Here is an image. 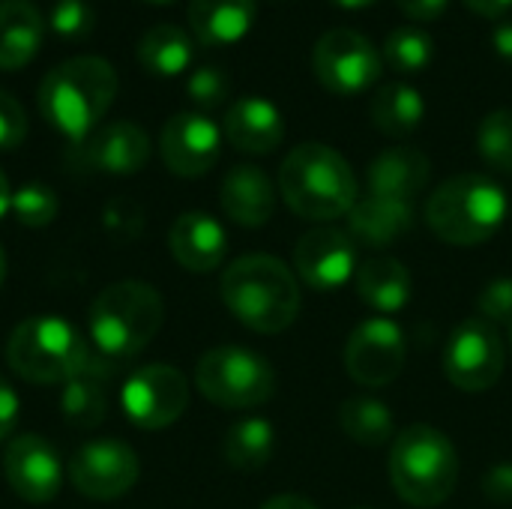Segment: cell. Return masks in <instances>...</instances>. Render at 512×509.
<instances>
[{
    "mask_svg": "<svg viewBox=\"0 0 512 509\" xmlns=\"http://www.w3.org/2000/svg\"><path fill=\"white\" fill-rule=\"evenodd\" d=\"M117 72L105 57L81 54L57 63L39 84L42 117L69 141L84 144L117 99Z\"/></svg>",
    "mask_w": 512,
    "mask_h": 509,
    "instance_id": "6da1fadb",
    "label": "cell"
},
{
    "mask_svg": "<svg viewBox=\"0 0 512 509\" xmlns=\"http://www.w3.org/2000/svg\"><path fill=\"white\" fill-rule=\"evenodd\" d=\"M165 303L147 282L126 279L99 291L90 306V342L93 357L105 369L135 360L159 333Z\"/></svg>",
    "mask_w": 512,
    "mask_h": 509,
    "instance_id": "7a4b0ae2",
    "label": "cell"
},
{
    "mask_svg": "<svg viewBox=\"0 0 512 509\" xmlns=\"http://www.w3.org/2000/svg\"><path fill=\"white\" fill-rule=\"evenodd\" d=\"M279 192L285 204L312 222L348 216L360 198L351 162L330 144H297L279 168Z\"/></svg>",
    "mask_w": 512,
    "mask_h": 509,
    "instance_id": "3957f363",
    "label": "cell"
},
{
    "mask_svg": "<svg viewBox=\"0 0 512 509\" xmlns=\"http://www.w3.org/2000/svg\"><path fill=\"white\" fill-rule=\"evenodd\" d=\"M222 300L228 312L255 333H282L297 321L300 288L279 258L243 255L222 273Z\"/></svg>",
    "mask_w": 512,
    "mask_h": 509,
    "instance_id": "277c9868",
    "label": "cell"
},
{
    "mask_svg": "<svg viewBox=\"0 0 512 509\" xmlns=\"http://www.w3.org/2000/svg\"><path fill=\"white\" fill-rule=\"evenodd\" d=\"M510 198L486 174H456L426 201V222L450 246H480L507 222Z\"/></svg>",
    "mask_w": 512,
    "mask_h": 509,
    "instance_id": "5b68a950",
    "label": "cell"
},
{
    "mask_svg": "<svg viewBox=\"0 0 512 509\" xmlns=\"http://www.w3.org/2000/svg\"><path fill=\"white\" fill-rule=\"evenodd\" d=\"M390 483L411 507L444 504L459 483V453L435 426H408L390 447Z\"/></svg>",
    "mask_w": 512,
    "mask_h": 509,
    "instance_id": "8992f818",
    "label": "cell"
},
{
    "mask_svg": "<svg viewBox=\"0 0 512 509\" xmlns=\"http://www.w3.org/2000/svg\"><path fill=\"white\" fill-rule=\"evenodd\" d=\"M6 363L30 384H66L90 369L93 348L63 318L36 315L12 330L6 342Z\"/></svg>",
    "mask_w": 512,
    "mask_h": 509,
    "instance_id": "52a82bcc",
    "label": "cell"
},
{
    "mask_svg": "<svg viewBox=\"0 0 512 509\" xmlns=\"http://www.w3.org/2000/svg\"><path fill=\"white\" fill-rule=\"evenodd\" d=\"M195 387L207 402L228 411H243L273 399L276 372L261 354L237 345H222L198 360Z\"/></svg>",
    "mask_w": 512,
    "mask_h": 509,
    "instance_id": "ba28073f",
    "label": "cell"
},
{
    "mask_svg": "<svg viewBox=\"0 0 512 509\" xmlns=\"http://www.w3.org/2000/svg\"><path fill=\"white\" fill-rule=\"evenodd\" d=\"M504 366V339L486 318L474 315L450 333L444 348V375L453 387L465 393H486L501 381Z\"/></svg>",
    "mask_w": 512,
    "mask_h": 509,
    "instance_id": "9c48e42d",
    "label": "cell"
},
{
    "mask_svg": "<svg viewBox=\"0 0 512 509\" xmlns=\"http://www.w3.org/2000/svg\"><path fill=\"white\" fill-rule=\"evenodd\" d=\"M312 69L315 78L339 96H357L369 90L384 69L381 51L372 45L369 36L351 27L327 30L312 48Z\"/></svg>",
    "mask_w": 512,
    "mask_h": 509,
    "instance_id": "30bf717a",
    "label": "cell"
},
{
    "mask_svg": "<svg viewBox=\"0 0 512 509\" xmlns=\"http://www.w3.org/2000/svg\"><path fill=\"white\" fill-rule=\"evenodd\" d=\"M123 414L132 420V426L156 432L183 417L189 408V384L183 372L165 363L141 366L120 393Z\"/></svg>",
    "mask_w": 512,
    "mask_h": 509,
    "instance_id": "8fae6325",
    "label": "cell"
},
{
    "mask_svg": "<svg viewBox=\"0 0 512 509\" xmlns=\"http://www.w3.org/2000/svg\"><path fill=\"white\" fill-rule=\"evenodd\" d=\"M405 369V333L393 318L363 321L345 345V372L360 387L393 384Z\"/></svg>",
    "mask_w": 512,
    "mask_h": 509,
    "instance_id": "7c38bea8",
    "label": "cell"
},
{
    "mask_svg": "<svg viewBox=\"0 0 512 509\" xmlns=\"http://www.w3.org/2000/svg\"><path fill=\"white\" fill-rule=\"evenodd\" d=\"M141 465L123 441H90L69 462L72 486L90 501H114L138 483Z\"/></svg>",
    "mask_w": 512,
    "mask_h": 509,
    "instance_id": "4fadbf2b",
    "label": "cell"
},
{
    "mask_svg": "<svg viewBox=\"0 0 512 509\" xmlns=\"http://www.w3.org/2000/svg\"><path fill=\"white\" fill-rule=\"evenodd\" d=\"M162 162L177 177L207 174L222 153V129L201 111H177L159 138Z\"/></svg>",
    "mask_w": 512,
    "mask_h": 509,
    "instance_id": "5bb4252c",
    "label": "cell"
},
{
    "mask_svg": "<svg viewBox=\"0 0 512 509\" xmlns=\"http://www.w3.org/2000/svg\"><path fill=\"white\" fill-rule=\"evenodd\" d=\"M294 267L309 288L333 294L357 276V243L348 237V231L315 228L297 240Z\"/></svg>",
    "mask_w": 512,
    "mask_h": 509,
    "instance_id": "9a60e30c",
    "label": "cell"
},
{
    "mask_svg": "<svg viewBox=\"0 0 512 509\" xmlns=\"http://www.w3.org/2000/svg\"><path fill=\"white\" fill-rule=\"evenodd\" d=\"M3 474L9 489L27 504H48L63 486V462L57 450L39 435H18L3 453Z\"/></svg>",
    "mask_w": 512,
    "mask_h": 509,
    "instance_id": "2e32d148",
    "label": "cell"
},
{
    "mask_svg": "<svg viewBox=\"0 0 512 509\" xmlns=\"http://www.w3.org/2000/svg\"><path fill=\"white\" fill-rule=\"evenodd\" d=\"M222 132H225L228 144L237 147L240 153L264 156V153H273L282 144L285 120H282V111L270 99L243 96L225 111Z\"/></svg>",
    "mask_w": 512,
    "mask_h": 509,
    "instance_id": "e0dca14e",
    "label": "cell"
},
{
    "mask_svg": "<svg viewBox=\"0 0 512 509\" xmlns=\"http://www.w3.org/2000/svg\"><path fill=\"white\" fill-rule=\"evenodd\" d=\"M429 177H432V162L423 150L390 147L369 162L366 186H369V195L414 204V198L429 186Z\"/></svg>",
    "mask_w": 512,
    "mask_h": 509,
    "instance_id": "ac0fdd59",
    "label": "cell"
},
{
    "mask_svg": "<svg viewBox=\"0 0 512 509\" xmlns=\"http://www.w3.org/2000/svg\"><path fill=\"white\" fill-rule=\"evenodd\" d=\"M222 210L243 228H261L276 213V186L258 165H234L219 189Z\"/></svg>",
    "mask_w": 512,
    "mask_h": 509,
    "instance_id": "d6986e66",
    "label": "cell"
},
{
    "mask_svg": "<svg viewBox=\"0 0 512 509\" xmlns=\"http://www.w3.org/2000/svg\"><path fill=\"white\" fill-rule=\"evenodd\" d=\"M150 159V138L129 120L108 123L84 141V162L102 174H135Z\"/></svg>",
    "mask_w": 512,
    "mask_h": 509,
    "instance_id": "ffe728a7",
    "label": "cell"
},
{
    "mask_svg": "<svg viewBox=\"0 0 512 509\" xmlns=\"http://www.w3.org/2000/svg\"><path fill=\"white\" fill-rule=\"evenodd\" d=\"M168 246L180 267L192 273H210L225 261L228 234L207 213H183L168 231Z\"/></svg>",
    "mask_w": 512,
    "mask_h": 509,
    "instance_id": "44dd1931",
    "label": "cell"
},
{
    "mask_svg": "<svg viewBox=\"0 0 512 509\" xmlns=\"http://www.w3.org/2000/svg\"><path fill=\"white\" fill-rule=\"evenodd\" d=\"M414 228V204L363 195L348 213V237L366 249H387Z\"/></svg>",
    "mask_w": 512,
    "mask_h": 509,
    "instance_id": "7402d4cb",
    "label": "cell"
},
{
    "mask_svg": "<svg viewBox=\"0 0 512 509\" xmlns=\"http://www.w3.org/2000/svg\"><path fill=\"white\" fill-rule=\"evenodd\" d=\"M45 18L30 0H0V69H24L42 48Z\"/></svg>",
    "mask_w": 512,
    "mask_h": 509,
    "instance_id": "603a6c76",
    "label": "cell"
},
{
    "mask_svg": "<svg viewBox=\"0 0 512 509\" xmlns=\"http://www.w3.org/2000/svg\"><path fill=\"white\" fill-rule=\"evenodd\" d=\"M255 0H189L192 36L204 45H234L255 24Z\"/></svg>",
    "mask_w": 512,
    "mask_h": 509,
    "instance_id": "cb8c5ba5",
    "label": "cell"
},
{
    "mask_svg": "<svg viewBox=\"0 0 512 509\" xmlns=\"http://www.w3.org/2000/svg\"><path fill=\"white\" fill-rule=\"evenodd\" d=\"M357 294L360 300L381 312V315H396L411 303L414 294V279L411 270L396 261V258H372L357 267Z\"/></svg>",
    "mask_w": 512,
    "mask_h": 509,
    "instance_id": "d4e9b609",
    "label": "cell"
},
{
    "mask_svg": "<svg viewBox=\"0 0 512 509\" xmlns=\"http://www.w3.org/2000/svg\"><path fill=\"white\" fill-rule=\"evenodd\" d=\"M369 117L375 129L387 138H408L420 129L426 117V99L417 87L405 81H390L375 90L369 102Z\"/></svg>",
    "mask_w": 512,
    "mask_h": 509,
    "instance_id": "484cf974",
    "label": "cell"
},
{
    "mask_svg": "<svg viewBox=\"0 0 512 509\" xmlns=\"http://www.w3.org/2000/svg\"><path fill=\"white\" fill-rule=\"evenodd\" d=\"M135 54H138V63L147 72L162 75V78H174V75L189 69V63L195 57V45H192V36L183 27L156 24L138 39Z\"/></svg>",
    "mask_w": 512,
    "mask_h": 509,
    "instance_id": "4316f807",
    "label": "cell"
},
{
    "mask_svg": "<svg viewBox=\"0 0 512 509\" xmlns=\"http://www.w3.org/2000/svg\"><path fill=\"white\" fill-rule=\"evenodd\" d=\"M108 369L96 363H90L87 372L75 375L72 381L63 384V393H60V411H63V420L75 429H96L105 414H108V396H105V387H102V375Z\"/></svg>",
    "mask_w": 512,
    "mask_h": 509,
    "instance_id": "83f0119b",
    "label": "cell"
},
{
    "mask_svg": "<svg viewBox=\"0 0 512 509\" xmlns=\"http://www.w3.org/2000/svg\"><path fill=\"white\" fill-rule=\"evenodd\" d=\"M225 462L237 471H261L276 453V429L261 417L240 420L228 429L222 444Z\"/></svg>",
    "mask_w": 512,
    "mask_h": 509,
    "instance_id": "f1b7e54d",
    "label": "cell"
},
{
    "mask_svg": "<svg viewBox=\"0 0 512 509\" xmlns=\"http://www.w3.org/2000/svg\"><path fill=\"white\" fill-rule=\"evenodd\" d=\"M339 426L360 447H384L396 435L393 411L381 399H372V396L348 399L339 408Z\"/></svg>",
    "mask_w": 512,
    "mask_h": 509,
    "instance_id": "f546056e",
    "label": "cell"
},
{
    "mask_svg": "<svg viewBox=\"0 0 512 509\" xmlns=\"http://www.w3.org/2000/svg\"><path fill=\"white\" fill-rule=\"evenodd\" d=\"M381 57L399 72H420L435 60V42L420 27H396L387 33Z\"/></svg>",
    "mask_w": 512,
    "mask_h": 509,
    "instance_id": "4dcf8cb0",
    "label": "cell"
},
{
    "mask_svg": "<svg viewBox=\"0 0 512 509\" xmlns=\"http://www.w3.org/2000/svg\"><path fill=\"white\" fill-rule=\"evenodd\" d=\"M477 150L492 171L512 177V108H498L483 117L477 129Z\"/></svg>",
    "mask_w": 512,
    "mask_h": 509,
    "instance_id": "1f68e13d",
    "label": "cell"
},
{
    "mask_svg": "<svg viewBox=\"0 0 512 509\" xmlns=\"http://www.w3.org/2000/svg\"><path fill=\"white\" fill-rule=\"evenodd\" d=\"M15 219L27 228H45L57 219L60 201L54 195V189L42 186V183H27L21 189L12 192V207Z\"/></svg>",
    "mask_w": 512,
    "mask_h": 509,
    "instance_id": "d6a6232c",
    "label": "cell"
},
{
    "mask_svg": "<svg viewBox=\"0 0 512 509\" xmlns=\"http://www.w3.org/2000/svg\"><path fill=\"white\" fill-rule=\"evenodd\" d=\"M48 27L63 42H84L96 30V12L87 0H54Z\"/></svg>",
    "mask_w": 512,
    "mask_h": 509,
    "instance_id": "836d02e7",
    "label": "cell"
},
{
    "mask_svg": "<svg viewBox=\"0 0 512 509\" xmlns=\"http://www.w3.org/2000/svg\"><path fill=\"white\" fill-rule=\"evenodd\" d=\"M186 93H189V99L195 102V108L204 114V111L219 108V105L228 99L231 81H228V75H225L219 66H198V69L189 75V81H186Z\"/></svg>",
    "mask_w": 512,
    "mask_h": 509,
    "instance_id": "e575fe53",
    "label": "cell"
},
{
    "mask_svg": "<svg viewBox=\"0 0 512 509\" xmlns=\"http://www.w3.org/2000/svg\"><path fill=\"white\" fill-rule=\"evenodd\" d=\"M477 312L480 318H486L489 324H512V279H495L483 288L480 300H477Z\"/></svg>",
    "mask_w": 512,
    "mask_h": 509,
    "instance_id": "d590c367",
    "label": "cell"
},
{
    "mask_svg": "<svg viewBox=\"0 0 512 509\" xmlns=\"http://www.w3.org/2000/svg\"><path fill=\"white\" fill-rule=\"evenodd\" d=\"M27 138V114L15 96L0 90V150H12Z\"/></svg>",
    "mask_w": 512,
    "mask_h": 509,
    "instance_id": "8d00e7d4",
    "label": "cell"
},
{
    "mask_svg": "<svg viewBox=\"0 0 512 509\" xmlns=\"http://www.w3.org/2000/svg\"><path fill=\"white\" fill-rule=\"evenodd\" d=\"M483 492L495 504H512V465H495L483 480Z\"/></svg>",
    "mask_w": 512,
    "mask_h": 509,
    "instance_id": "74e56055",
    "label": "cell"
},
{
    "mask_svg": "<svg viewBox=\"0 0 512 509\" xmlns=\"http://www.w3.org/2000/svg\"><path fill=\"white\" fill-rule=\"evenodd\" d=\"M450 0H396V6L414 21H435L447 12Z\"/></svg>",
    "mask_w": 512,
    "mask_h": 509,
    "instance_id": "f35d334b",
    "label": "cell"
},
{
    "mask_svg": "<svg viewBox=\"0 0 512 509\" xmlns=\"http://www.w3.org/2000/svg\"><path fill=\"white\" fill-rule=\"evenodd\" d=\"M18 411H21V405H18L15 390L0 378V438L12 435V429L18 423Z\"/></svg>",
    "mask_w": 512,
    "mask_h": 509,
    "instance_id": "ab89813d",
    "label": "cell"
},
{
    "mask_svg": "<svg viewBox=\"0 0 512 509\" xmlns=\"http://www.w3.org/2000/svg\"><path fill=\"white\" fill-rule=\"evenodd\" d=\"M465 6L483 18H504L512 9V0H465Z\"/></svg>",
    "mask_w": 512,
    "mask_h": 509,
    "instance_id": "60d3db41",
    "label": "cell"
},
{
    "mask_svg": "<svg viewBox=\"0 0 512 509\" xmlns=\"http://www.w3.org/2000/svg\"><path fill=\"white\" fill-rule=\"evenodd\" d=\"M492 45H495V51H498L504 60H510L512 63V18H504V21L495 27V33H492Z\"/></svg>",
    "mask_w": 512,
    "mask_h": 509,
    "instance_id": "b9f144b4",
    "label": "cell"
},
{
    "mask_svg": "<svg viewBox=\"0 0 512 509\" xmlns=\"http://www.w3.org/2000/svg\"><path fill=\"white\" fill-rule=\"evenodd\" d=\"M261 509H318L309 498H300V495H276L270 498Z\"/></svg>",
    "mask_w": 512,
    "mask_h": 509,
    "instance_id": "7bdbcfd3",
    "label": "cell"
},
{
    "mask_svg": "<svg viewBox=\"0 0 512 509\" xmlns=\"http://www.w3.org/2000/svg\"><path fill=\"white\" fill-rule=\"evenodd\" d=\"M9 207H12V189H9V180L0 168V219L9 213Z\"/></svg>",
    "mask_w": 512,
    "mask_h": 509,
    "instance_id": "ee69618b",
    "label": "cell"
},
{
    "mask_svg": "<svg viewBox=\"0 0 512 509\" xmlns=\"http://www.w3.org/2000/svg\"><path fill=\"white\" fill-rule=\"evenodd\" d=\"M330 3H336V6H342V9H363V6H372V3H378V0H330Z\"/></svg>",
    "mask_w": 512,
    "mask_h": 509,
    "instance_id": "f6af8a7d",
    "label": "cell"
},
{
    "mask_svg": "<svg viewBox=\"0 0 512 509\" xmlns=\"http://www.w3.org/2000/svg\"><path fill=\"white\" fill-rule=\"evenodd\" d=\"M3 279H6V255L0 249V285H3Z\"/></svg>",
    "mask_w": 512,
    "mask_h": 509,
    "instance_id": "bcb514c9",
    "label": "cell"
},
{
    "mask_svg": "<svg viewBox=\"0 0 512 509\" xmlns=\"http://www.w3.org/2000/svg\"><path fill=\"white\" fill-rule=\"evenodd\" d=\"M147 3H174V0H147Z\"/></svg>",
    "mask_w": 512,
    "mask_h": 509,
    "instance_id": "7dc6e473",
    "label": "cell"
},
{
    "mask_svg": "<svg viewBox=\"0 0 512 509\" xmlns=\"http://www.w3.org/2000/svg\"><path fill=\"white\" fill-rule=\"evenodd\" d=\"M510 345H512V324H510Z\"/></svg>",
    "mask_w": 512,
    "mask_h": 509,
    "instance_id": "c3c4849f",
    "label": "cell"
},
{
    "mask_svg": "<svg viewBox=\"0 0 512 509\" xmlns=\"http://www.w3.org/2000/svg\"><path fill=\"white\" fill-rule=\"evenodd\" d=\"M354 509H372V507H354Z\"/></svg>",
    "mask_w": 512,
    "mask_h": 509,
    "instance_id": "681fc988",
    "label": "cell"
}]
</instances>
